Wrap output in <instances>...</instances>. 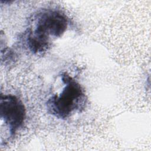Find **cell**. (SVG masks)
I'll return each instance as SVG.
<instances>
[{"label":"cell","instance_id":"cell-1","mask_svg":"<svg viewBox=\"0 0 151 151\" xmlns=\"http://www.w3.org/2000/svg\"><path fill=\"white\" fill-rule=\"evenodd\" d=\"M69 24L67 15L60 10L42 9L34 14L24 34L27 47L33 54L48 50L52 38H59L66 31Z\"/></svg>","mask_w":151,"mask_h":151},{"label":"cell","instance_id":"cell-2","mask_svg":"<svg viewBox=\"0 0 151 151\" xmlns=\"http://www.w3.org/2000/svg\"><path fill=\"white\" fill-rule=\"evenodd\" d=\"M63 84L59 93L50 96L46 107L49 114L60 119H66L81 111L87 103V96L82 86L67 73L60 76Z\"/></svg>","mask_w":151,"mask_h":151},{"label":"cell","instance_id":"cell-3","mask_svg":"<svg viewBox=\"0 0 151 151\" xmlns=\"http://www.w3.org/2000/svg\"><path fill=\"white\" fill-rule=\"evenodd\" d=\"M0 118L1 126L7 129L9 137H14L26 119V110L22 101L14 95L1 93Z\"/></svg>","mask_w":151,"mask_h":151}]
</instances>
